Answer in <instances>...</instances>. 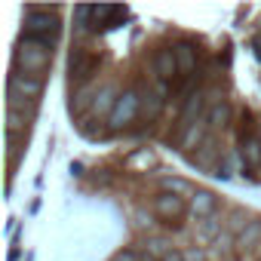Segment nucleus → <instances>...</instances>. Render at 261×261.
Returning a JSON list of instances; mask_svg holds the SVG:
<instances>
[{"label": "nucleus", "instance_id": "nucleus-1", "mask_svg": "<svg viewBox=\"0 0 261 261\" xmlns=\"http://www.w3.org/2000/svg\"><path fill=\"white\" fill-rule=\"evenodd\" d=\"M53 65V43H40V40H28L22 37L16 43L13 53V71H22L28 77H40L46 74V68Z\"/></svg>", "mask_w": 261, "mask_h": 261}, {"label": "nucleus", "instance_id": "nucleus-2", "mask_svg": "<svg viewBox=\"0 0 261 261\" xmlns=\"http://www.w3.org/2000/svg\"><path fill=\"white\" fill-rule=\"evenodd\" d=\"M59 34V7H28L25 10V37L53 43Z\"/></svg>", "mask_w": 261, "mask_h": 261}, {"label": "nucleus", "instance_id": "nucleus-3", "mask_svg": "<svg viewBox=\"0 0 261 261\" xmlns=\"http://www.w3.org/2000/svg\"><path fill=\"white\" fill-rule=\"evenodd\" d=\"M139 114H142V92L126 89V92H120V98H117V105H114V111L108 117V126L114 129V133L117 129H126Z\"/></svg>", "mask_w": 261, "mask_h": 261}, {"label": "nucleus", "instance_id": "nucleus-4", "mask_svg": "<svg viewBox=\"0 0 261 261\" xmlns=\"http://www.w3.org/2000/svg\"><path fill=\"white\" fill-rule=\"evenodd\" d=\"M98 56L95 53H89L86 46H77L74 53H71V83H74V89L77 86H89V80H92V74L98 71Z\"/></svg>", "mask_w": 261, "mask_h": 261}, {"label": "nucleus", "instance_id": "nucleus-5", "mask_svg": "<svg viewBox=\"0 0 261 261\" xmlns=\"http://www.w3.org/2000/svg\"><path fill=\"white\" fill-rule=\"evenodd\" d=\"M151 209H154V215L157 218H163L169 227H181V215H185V209H188V203L181 200V197H172V194H160V197H154V203H151Z\"/></svg>", "mask_w": 261, "mask_h": 261}, {"label": "nucleus", "instance_id": "nucleus-6", "mask_svg": "<svg viewBox=\"0 0 261 261\" xmlns=\"http://www.w3.org/2000/svg\"><path fill=\"white\" fill-rule=\"evenodd\" d=\"M7 92L19 95V98H25V101H37L40 92H43V80H40V77H28V74H22V71H13V74H10V83H7Z\"/></svg>", "mask_w": 261, "mask_h": 261}, {"label": "nucleus", "instance_id": "nucleus-7", "mask_svg": "<svg viewBox=\"0 0 261 261\" xmlns=\"http://www.w3.org/2000/svg\"><path fill=\"white\" fill-rule=\"evenodd\" d=\"M154 74L163 83H172V77H178V59H175V49L172 46L157 49V56H154Z\"/></svg>", "mask_w": 261, "mask_h": 261}, {"label": "nucleus", "instance_id": "nucleus-8", "mask_svg": "<svg viewBox=\"0 0 261 261\" xmlns=\"http://www.w3.org/2000/svg\"><path fill=\"white\" fill-rule=\"evenodd\" d=\"M188 209H191V215H194L197 221H206V218L218 215V197H215L212 191H197V194L191 197Z\"/></svg>", "mask_w": 261, "mask_h": 261}, {"label": "nucleus", "instance_id": "nucleus-9", "mask_svg": "<svg viewBox=\"0 0 261 261\" xmlns=\"http://www.w3.org/2000/svg\"><path fill=\"white\" fill-rule=\"evenodd\" d=\"M117 98H120L117 86H114V83H105V86H101V89L95 92V98H92V108H89V114H92V117H111V111H114Z\"/></svg>", "mask_w": 261, "mask_h": 261}, {"label": "nucleus", "instance_id": "nucleus-10", "mask_svg": "<svg viewBox=\"0 0 261 261\" xmlns=\"http://www.w3.org/2000/svg\"><path fill=\"white\" fill-rule=\"evenodd\" d=\"M175 59H178V74H194L197 71V46L191 43V40H178L175 46Z\"/></svg>", "mask_w": 261, "mask_h": 261}, {"label": "nucleus", "instance_id": "nucleus-11", "mask_svg": "<svg viewBox=\"0 0 261 261\" xmlns=\"http://www.w3.org/2000/svg\"><path fill=\"white\" fill-rule=\"evenodd\" d=\"M160 194H172V197L188 200V197H194L197 191H194V185H191L188 178H178V175H163V178H160Z\"/></svg>", "mask_w": 261, "mask_h": 261}, {"label": "nucleus", "instance_id": "nucleus-12", "mask_svg": "<svg viewBox=\"0 0 261 261\" xmlns=\"http://www.w3.org/2000/svg\"><path fill=\"white\" fill-rule=\"evenodd\" d=\"M249 224H252V218H249L246 209H227V215H224V230L233 233V240H237Z\"/></svg>", "mask_w": 261, "mask_h": 261}, {"label": "nucleus", "instance_id": "nucleus-13", "mask_svg": "<svg viewBox=\"0 0 261 261\" xmlns=\"http://www.w3.org/2000/svg\"><path fill=\"white\" fill-rule=\"evenodd\" d=\"M215 160H218V148H215V139L209 136V139L203 142V148L191 154V163H197V166H203V169H212Z\"/></svg>", "mask_w": 261, "mask_h": 261}, {"label": "nucleus", "instance_id": "nucleus-14", "mask_svg": "<svg viewBox=\"0 0 261 261\" xmlns=\"http://www.w3.org/2000/svg\"><path fill=\"white\" fill-rule=\"evenodd\" d=\"M258 240H261V218H252V224L233 240V246L240 249V252H249V249H255L258 246Z\"/></svg>", "mask_w": 261, "mask_h": 261}, {"label": "nucleus", "instance_id": "nucleus-15", "mask_svg": "<svg viewBox=\"0 0 261 261\" xmlns=\"http://www.w3.org/2000/svg\"><path fill=\"white\" fill-rule=\"evenodd\" d=\"M206 120H209V133H218V129H224L227 120H230V108H227V101L212 105L209 114H206Z\"/></svg>", "mask_w": 261, "mask_h": 261}, {"label": "nucleus", "instance_id": "nucleus-16", "mask_svg": "<svg viewBox=\"0 0 261 261\" xmlns=\"http://www.w3.org/2000/svg\"><path fill=\"white\" fill-rule=\"evenodd\" d=\"M221 215H212V218H206V221H197V243H212L215 240V233H218V227H221Z\"/></svg>", "mask_w": 261, "mask_h": 261}, {"label": "nucleus", "instance_id": "nucleus-17", "mask_svg": "<svg viewBox=\"0 0 261 261\" xmlns=\"http://www.w3.org/2000/svg\"><path fill=\"white\" fill-rule=\"evenodd\" d=\"M92 98H95V92L89 86H77L71 95V114H83L86 108H92Z\"/></svg>", "mask_w": 261, "mask_h": 261}, {"label": "nucleus", "instance_id": "nucleus-18", "mask_svg": "<svg viewBox=\"0 0 261 261\" xmlns=\"http://www.w3.org/2000/svg\"><path fill=\"white\" fill-rule=\"evenodd\" d=\"M160 111H163V98L157 92H151V89L142 92V114H145V120H157Z\"/></svg>", "mask_w": 261, "mask_h": 261}, {"label": "nucleus", "instance_id": "nucleus-19", "mask_svg": "<svg viewBox=\"0 0 261 261\" xmlns=\"http://www.w3.org/2000/svg\"><path fill=\"white\" fill-rule=\"evenodd\" d=\"M28 114H22V111H13V108H7V133L10 136H16V133H22V129L28 126Z\"/></svg>", "mask_w": 261, "mask_h": 261}, {"label": "nucleus", "instance_id": "nucleus-20", "mask_svg": "<svg viewBox=\"0 0 261 261\" xmlns=\"http://www.w3.org/2000/svg\"><path fill=\"white\" fill-rule=\"evenodd\" d=\"M160 261H185V252H178V249H169Z\"/></svg>", "mask_w": 261, "mask_h": 261}, {"label": "nucleus", "instance_id": "nucleus-21", "mask_svg": "<svg viewBox=\"0 0 261 261\" xmlns=\"http://www.w3.org/2000/svg\"><path fill=\"white\" fill-rule=\"evenodd\" d=\"M114 261H142V258H139L136 252H117V255H114Z\"/></svg>", "mask_w": 261, "mask_h": 261}, {"label": "nucleus", "instance_id": "nucleus-22", "mask_svg": "<svg viewBox=\"0 0 261 261\" xmlns=\"http://www.w3.org/2000/svg\"><path fill=\"white\" fill-rule=\"evenodd\" d=\"M185 261H203V252L194 246V249H188V252H185Z\"/></svg>", "mask_w": 261, "mask_h": 261}, {"label": "nucleus", "instance_id": "nucleus-23", "mask_svg": "<svg viewBox=\"0 0 261 261\" xmlns=\"http://www.w3.org/2000/svg\"><path fill=\"white\" fill-rule=\"evenodd\" d=\"M139 258H142V261H157V258H154V255H148V252H145V255H139Z\"/></svg>", "mask_w": 261, "mask_h": 261}, {"label": "nucleus", "instance_id": "nucleus-24", "mask_svg": "<svg viewBox=\"0 0 261 261\" xmlns=\"http://www.w3.org/2000/svg\"><path fill=\"white\" fill-rule=\"evenodd\" d=\"M258 261H261V255H258Z\"/></svg>", "mask_w": 261, "mask_h": 261}]
</instances>
